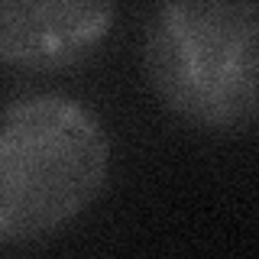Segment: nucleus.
<instances>
[{"label": "nucleus", "mask_w": 259, "mask_h": 259, "mask_svg": "<svg viewBox=\"0 0 259 259\" xmlns=\"http://www.w3.org/2000/svg\"><path fill=\"white\" fill-rule=\"evenodd\" d=\"M110 178V136L84 101L32 91L0 107V246L42 243Z\"/></svg>", "instance_id": "1"}, {"label": "nucleus", "mask_w": 259, "mask_h": 259, "mask_svg": "<svg viewBox=\"0 0 259 259\" xmlns=\"http://www.w3.org/2000/svg\"><path fill=\"white\" fill-rule=\"evenodd\" d=\"M140 52L178 123L210 136L259 123V0H159Z\"/></svg>", "instance_id": "2"}, {"label": "nucleus", "mask_w": 259, "mask_h": 259, "mask_svg": "<svg viewBox=\"0 0 259 259\" xmlns=\"http://www.w3.org/2000/svg\"><path fill=\"white\" fill-rule=\"evenodd\" d=\"M117 23L113 0H0V65L23 75L94 59Z\"/></svg>", "instance_id": "3"}]
</instances>
